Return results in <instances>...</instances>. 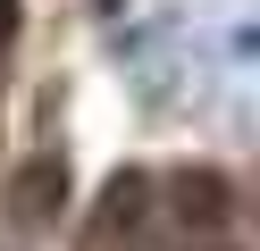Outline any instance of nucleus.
<instances>
[{
    "label": "nucleus",
    "instance_id": "f257e3e1",
    "mask_svg": "<svg viewBox=\"0 0 260 251\" xmlns=\"http://www.w3.org/2000/svg\"><path fill=\"white\" fill-rule=\"evenodd\" d=\"M226 209H235V193H226L218 167H185V176H176V218H185V226H218Z\"/></svg>",
    "mask_w": 260,
    "mask_h": 251
},
{
    "label": "nucleus",
    "instance_id": "f03ea898",
    "mask_svg": "<svg viewBox=\"0 0 260 251\" xmlns=\"http://www.w3.org/2000/svg\"><path fill=\"white\" fill-rule=\"evenodd\" d=\"M9 201H17L25 218H59V209H68V159H34V167H17V193H9Z\"/></svg>",
    "mask_w": 260,
    "mask_h": 251
},
{
    "label": "nucleus",
    "instance_id": "7ed1b4c3",
    "mask_svg": "<svg viewBox=\"0 0 260 251\" xmlns=\"http://www.w3.org/2000/svg\"><path fill=\"white\" fill-rule=\"evenodd\" d=\"M143 193H151L143 176H109V193H101V226H135V218H143Z\"/></svg>",
    "mask_w": 260,
    "mask_h": 251
},
{
    "label": "nucleus",
    "instance_id": "20e7f679",
    "mask_svg": "<svg viewBox=\"0 0 260 251\" xmlns=\"http://www.w3.org/2000/svg\"><path fill=\"white\" fill-rule=\"evenodd\" d=\"M9 33H17V9H9V0H0V42H9Z\"/></svg>",
    "mask_w": 260,
    "mask_h": 251
}]
</instances>
